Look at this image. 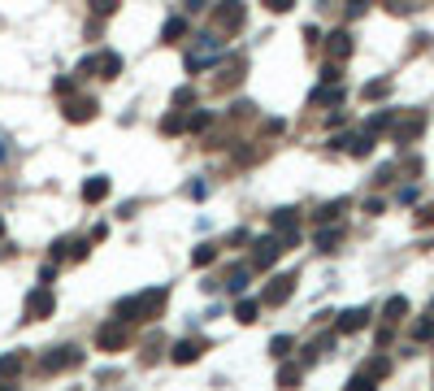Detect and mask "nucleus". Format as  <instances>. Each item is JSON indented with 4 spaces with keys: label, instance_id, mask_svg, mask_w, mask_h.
<instances>
[{
    "label": "nucleus",
    "instance_id": "nucleus-26",
    "mask_svg": "<svg viewBox=\"0 0 434 391\" xmlns=\"http://www.w3.org/2000/svg\"><path fill=\"white\" fill-rule=\"evenodd\" d=\"M117 5H122V0H91V13L96 18H109V13H117Z\"/></svg>",
    "mask_w": 434,
    "mask_h": 391
},
{
    "label": "nucleus",
    "instance_id": "nucleus-8",
    "mask_svg": "<svg viewBox=\"0 0 434 391\" xmlns=\"http://www.w3.org/2000/svg\"><path fill=\"white\" fill-rule=\"evenodd\" d=\"M126 339H131V330H126V322H122V318H113L109 326H100V330H96V344L105 348V352H117V348H126Z\"/></svg>",
    "mask_w": 434,
    "mask_h": 391
},
{
    "label": "nucleus",
    "instance_id": "nucleus-6",
    "mask_svg": "<svg viewBox=\"0 0 434 391\" xmlns=\"http://www.w3.org/2000/svg\"><path fill=\"white\" fill-rule=\"evenodd\" d=\"M278 252H283V240H278V235H265V240L252 244V261H248V266L252 270H269L278 261Z\"/></svg>",
    "mask_w": 434,
    "mask_h": 391
},
{
    "label": "nucleus",
    "instance_id": "nucleus-5",
    "mask_svg": "<svg viewBox=\"0 0 434 391\" xmlns=\"http://www.w3.org/2000/svg\"><path fill=\"white\" fill-rule=\"evenodd\" d=\"M79 74H100V78H117L122 74V57L117 52H96V57H87L83 66H79Z\"/></svg>",
    "mask_w": 434,
    "mask_h": 391
},
{
    "label": "nucleus",
    "instance_id": "nucleus-11",
    "mask_svg": "<svg viewBox=\"0 0 434 391\" xmlns=\"http://www.w3.org/2000/svg\"><path fill=\"white\" fill-rule=\"evenodd\" d=\"M96 109H100V104H96L91 96H79V100H65V118H70V122H91V118H96Z\"/></svg>",
    "mask_w": 434,
    "mask_h": 391
},
{
    "label": "nucleus",
    "instance_id": "nucleus-14",
    "mask_svg": "<svg viewBox=\"0 0 434 391\" xmlns=\"http://www.w3.org/2000/svg\"><path fill=\"white\" fill-rule=\"evenodd\" d=\"M326 52H330V61H347V57H352V35H347V31H335V35H330V44H326Z\"/></svg>",
    "mask_w": 434,
    "mask_h": 391
},
{
    "label": "nucleus",
    "instance_id": "nucleus-28",
    "mask_svg": "<svg viewBox=\"0 0 434 391\" xmlns=\"http://www.w3.org/2000/svg\"><path fill=\"white\" fill-rule=\"evenodd\" d=\"M391 92V83H387V78H374V83L365 87V100H378V96H387Z\"/></svg>",
    "mask_w": 434,
    "mask_h": 391
},
{
    "label": "nucleus",
    "instance_id": "nucleus-10",
    "mask_svg": "<svg viewBox=\"0 0 434 391\" xmlns=\"http://www.w3.org/2000/svg\"><path fill=\"white\" fill-rule=\"evenodd\" d=\"M291 292H295V278H291V274H283V278H274V283L265 287L261 304H283V300H291Z\"/></svg>",
    "mask_w": 434,
    "mask_h": 391
},
{
    "label": "nucleus",
    "instance_id": "nucleus-15",
    "mask_svg": "<svg viewBox=\"0 0 434 391\" xmlns=\"http://www.w3.org/2000/svg\"><path fill=\"white\" fill-rule=\"evenodd\" d=\"M105 196H109V178H100V174H96V178H87V182H83V200H87V204H100Z\"/></svg>",
    "mask_w": 434,
    "mask_h": 391
},
{
    "label": "nucleus",
    "instance_id": "nucleus-18",
    "mask_svg": "<svg viewBox=\"0 0 434 391\" xmlns=\"http://www.w3.org/2000/svg\"><path fill=\"white\" fill-rule=\"evenodd\" d=\"M361 374H365L369 383H378V378H387V374H391V361H387V356H374V361L365 365V370H361Z\"/></svg>",
    "mask_w": 434,
    "mask_h": 391
},
{
    "label": "nucleus",
    "instance_id": "nucleus-1",
    "mask_svg": "<svg viewBox=\"0 0 434 391\" xmlns=\"http://www.w3.org/2000/svg\"><path fill=\"white\" fill-rule=\"evenodd\" d=\"M165 300H170V292L165 287H152V292H139V296H126V300H117V318L131 326V322H157L161 313H165Z\"/></svg>",
    "mask_w": 434,
    "mask_h": 391
},
{
    "label": "nucleus",
    "instance_id": "nucleus-37",
    "mask_svg": "<svg viewBox=\"0 0 434 391\" xmlns=\"http://www.w3.org/2000/svg\"><path fill=\"white\" fill-rule=\"evenodd\" d=\"M0 240H5V218H0Z\"/></svg>",
    "mask_w": 434,
    "mask_h": 391
},
{
    "label": "nucleus",
    "instance_id": "nucleus-35",
    "mask_svg": "<svg viewBox=\"0 0 434 391\" xmlns=\"http://www.w3.org/2000/svg\"><path fill=\"white\" fill-rule=\"evenodd\" d=\"M183 5H187L191 13H200V9H204V0H183Z\"/></svg>",
    "mask_w": 434,
    "mask_h": 391
},
{
    "label": "nucleus",
    "instance_id": "nucleus-13",
    "mask_svg": "<svg viewBox=\"0 0 434 391\" xmlns=\"http://www.w3.org/2000/svg\"><path fill=\"white\" fill-rule=\"evenodd\" d=\"M365 326H369V309H347V313H339V335L365 330Z\"/></svg>",
    "mask_w": 434,
    "mask_h": 391
},
{
    "label": "nucleus",
    "instance_id": "nucleus-9",
    "mask_svg": "<svg viewBox=\"0 0 434 391\" xmlns=\"http://www.w3.org/2000/svg\"><path fill=\"white\" fill-rule=\"evenodd\" d=\"M426 130V118L421 113H408L404 122H391V135H395V144H413L417 135Z\"/></svg>",
    "mask_w": 434,
    "mask_h": 391
},
{
    "label": "nucleus",
    "instance_id": "nucleus-3",
    "mask_svg": "<svg viewBox=\"0 0 434 391\" xmlns=\"http://www.w3.org/2000/svg\"><path fill=\"white\" fill-rule=\"evenodd\" d=\"M83 361V352L74 348V344H61V348H53L48 356H39V374H57V370H70V365H79Z\"/></svg>",
    "mask_w": 434,
    "mask_h": 391
},
{
    "label": "nucleus",
    "instance_id": "nucleus-29",
    "mask_svg": "<svg viewBox=\"0 0 434 391\" xmlns=\"http://www.w3.org/2000/svg\"><path fill=\"white\" fill-rule=\"evenodd\" d=\"M213 256H217V248H213V244H200L191 261H196V266H209V261H213Z\"/></svg>",
    "mask_w": 434,
    "mask_h": 391
},
{
    "label": "nucleus",
    "instance_id": "nucleus-17",
    "mask_svg": "<svg viewBox=\"0 0 434 391\" xmlns=\"http://www.w3.org/2000/svg\"><path fill=\"white\" fill-rule=\"evenodd\" d=\"M22 365H27V356H22V352H9L5 361H0V378H5V383H9V378H18V374H22Z\"/></svg>",
    "mask_w": 434,
    "mask_h": 391
},
{
    "label": "nucleus",
    "instance_id": "nucleus-34",
    "mask_svg": "<svg viewBox=\"0 0 434 391\" xmlns=\"http://www.w3.org/2000/svg\"><path fill=\"white\" fill-rule=\"evenodd\" d=\"M417 222H421V226H430V222H434V209H421V213H417Z\"/></svg>",
    "mask_w": 434,
    "mask_h": 391
},
{
    "label": "nucleus",
    "instance_id": "nucleus-16",
    "mask_svg": "<svg viewBox=\"0 0 434 391\" xmlns=\"http://www.w3.org/2000/svg\"><path fill=\"white\" fill-rule=\"evenodd\" d=\"M161 39H165V44H178V39H187V18H170V22L161 26Z\"/></svg>",
    "mask_w": 434,
    "mask_h": 391
},
{
    "label": "nucleus",
    "instance_id": "nucleus-36",
    "mask_svg": "<svg viewBox=\"0 0 434 391\" xmlns=\"http://www.w3.org/2000/svg\"><path fill=\"white\" fill-rule=\"evenodd\" d=\"M5 156H9V144H5V139H0V161H5Z\"/></svg>",
    "mask_w": 434,
    "mask_h": 391
},
{
    "label": "nucleus",
    "instance_id": "nucleus-33",
    "mask_svg": "<svg viewBox=\"0 0 434 391\" xmlns=\"http://www.w3.org/2000/svg\"><path fill=\"white\" fill-rule=\"evenodd\" d=\"M178 104H191V87H183V92H174V109Z\"/></svg>",
    "mask_w": 434,
    "mask_h": 391
},
{
    "label": "nucleus",
    "instance_id": "nucleus-2",
    "mask_svg": "<svg viewBox=\"0 0 434 391\" xmlns=\"http://www.w3.org/2000/svg\"><path fill=\"white\" fill-rule=\"evenodd\" d=\"M243 18H248V5H243V0H217V5H213V18H209V31H217V35H239Z\"/></svg>",
    "mask_w": 434,
    "mask_h": 391
},
{
    "label": "nucleus",
    "instance_id": "nucleus-7",
    "mask_svg": "<svg viewBox=\"0 0 434 391\" xmlns=\"http://www.w3.org/2000/svg\"><path fill=\"white\" fill-rule=\"evenodd\" d=\"M217 57H222V39H213V31H209V35H204V44L187 57V70H191V74H200L204 66H213Z\"/></svg>",
    "mask_w": 434,
    "mask_h": 391
},
{
    "label": "nucleus",
    "instance_id": "nucleus-32",
    "mask_svg": "<svg viewBox=\"0 0 434 391\" xmlns=\"http://www.w3.org/2000/svg\"><path fill=\"white\" fill-rule=\"evenodd\" d=\"M365 13V0H347V18H361Z\"/></svg>",
    "mask_w": 434,
    "mask_h": 391
},
{
    "label": "nucleus",
    "instance_id": "nucleus-21",
    "mask_svg": "<svg viewBox=\"0 0 434 391\" xmlns=\"http://www.w3.org/2000/svg\"><path fill=\"white\" fill-rule=\"evenodd\" d=\"M257 313H261V300H239L235 304V318L239 322H257Z\"/></svg>",
    "mask_w": 434,
    "mask_h": 391
},
{
    "label": "nucleus",
    "instance_id": "nucleus-23",
    "mask_svg": "<svg viewBox=\"0 0 434 391\" xmlns=\"http://www.w3.org/2000/svg\"><path fill=\"white\" fill-rule=\"evenodd\" d=\"M339 100H343L339 87H317V92H313V104H339Z\"/></svg>",
    "mask_w": 434,
    "mask_h": 391
},
{
    "label": "nucleus",
    "instance_id": "nucleus-25",
    "mask_svg": "<svg viewBox=\"0 0 434 391\" xmlns=\"http://www.w3.org/2000/svg\"><path fill=\"white\" fill-rule=\"evenodd\" d=\"M300 374H304L300 365H283V370H278V387H295V383H300Z\"/></svg>",
    "mask_w": 434,
    "mask_h": 391
},
{
    "label": "nucleus",
    "instance_id": "nucleus-27",
    "mask_svg": "<svg viewBox=\"0 0 434 391\" xmlns=\"http://www.w3.org/2000/svg\"><path fill=\"white\" fill-rule=\"evenodd\" d=\"M209 122H213V113H209V109H196V113L187 118V130H204Z\"/></svg>",
    "mask_w": 434,
    "mask_h": 391
},
{
    "label": "nucleus",
    "instance_id": "nucleus-12",
    "mask_svg": "<svg viewBox=\"0 0 434 391\" xmlns=\"http://www.w3.org/2000/svg\"><path fill=\"white\" fill-rule=\"evenodd\" d=\"M200 352H204L200 339H183V344H174V348H170V361H174V365H191Z\"/></svg>",
    "mask_w": 434,
    "mask_h": 391
},
{
    "label": "nucleus",
    "instance_id": "nucleus-24",
    "mask_svg": "<svg viewBox=\"0 0 434 391\" xmlns=\"http://www.w3.org/2000/svg\"><path fill=\"white\" fill-rule=\"evenodd\" d=\"M404 313H408V300H404V296H391V300H387V322H400Z\"/></svg>",
    "mask_w": 434,
    "mask_h": 391
},
{
    "label": "nucleus",
    "instance_id": "nucleus-4",
    "mask_svg": "<svg viewBox=\"0 0 434 391\" xmlns=\"http://www.w3.org/2000/svg\"><path fill=\"white\" fill-rule=\"evenodd\" d=\"M53 309H57V296L48 292V283H39L35 292L27 296V313H22V318H27V322H44V318H48V313H53Z\"/></svg>",
    "mask_w": 434,
    "mask_h": 391
},
{
    "label": "nucleus",
    "instance_id": "nucleus-20",
    "mask_svg": "<svg viewBox=\"0 0 434 391\" xmlns=\"http://www.w3.org/2000/svg\"><path fill=\"white\" fill-rule=\"evenodd\" d=\"M183 130H187V118H183V113L161 118V135H183Z\"/></svg>",
    "mask_w": 434,
    "mask_h": 391
},
{
    "label": "nucleus",
    "instance_id": "nucleus-19",
    "mask_svg": "<svg viewBox=\"0 0 434 391\" xmlns=\"http://www.w3.org/2000/svg\"><path fill=\"white\" fill-rule=\"evenodd\" d=\"M339 235H343L339 226H321V230H317V248H321V252H335V244H339Z\"/></svg>",
    "mask_w": 434,
    "mask_h": 391
},
{
    "label": "nucleus",
    "instance_id": "nucleus-22",
    "mask_svg": "<svg viewBox=\"0 0 434 391\" xmlns=\"http://www.w3.org/2000/svg\"><path fill=\"white\" fill-rule=\"evenodd\" d=\"M269 352H274L278 361H287V356H291V335H274V339H269Z\"/></svg>",
    "mask_w": 434,
    "mask_h": 391
},
{
    "label": "nucleus",
    "instance_id": "nucleus-31",
    "mask_svg": "<svg viewBox=\"0 0 434 391\" xmlns=\"http://www.w3.org/2000/svg\"><path fill=\"white\" fill-rule=\"evenodd\" d=\"M295 5V0H265V9H274V13H287Z\"/></svg>",
    "mask_w": 434,
    "mask_h": 391
},
{
    "label": "nucleus",
    "instance_id": "nucleus-30",
    "mask_svg": "<svg viewBox=\"0 0 434 391\" xmlns=\"http://www.w3.org/2000/svg\"><path fill=\"white\" fill-rule=\"evenodd\" d=\"M413 335H417V339H434V322H417Z\"/></svg>",
    "mask_w": 434,
    "mask_h": 391
}]
</instances>
